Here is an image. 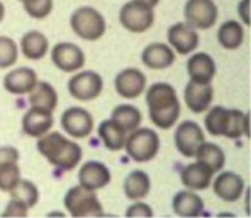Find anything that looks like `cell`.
<instances>
[{"mask_svg":"<svg viewBox=\"0 0 251 218\" xmlns=\"http://www.w3.org/2000/svg\"><path fill=\"white\" fill-rule=\"evenodd\" d=\"M195 157L198 158V161L210 166L215 173L220 171L226 163V156L223 149L218 145L212 144V142L203 141L196 151Z\"/></svg>","mask_w":251,"mask_h":218,"instance_id":"cell-30","label":"cell"},{"mask_svg":"<svg viewBox=\"0 0 251 218\" xmlns=\"http://www.w3.org/2000/svg\"><path fill=\"white\" fill-rule=\"evenodd\" d=\"M27 210H28V207L24 202L12 198L7 203L1 216L2 217H27Z\"/></svg>","mask_w":251,"mask_h":218,"instance_id":"cell-35","label":"cell"},{"mask_svg":"<svg viewBox=\"0 0 251 218\" xmlns=\"http://www.w3.org/2000/svg\"><path fill=\"white\" fill-rule=\"evenodd\" d=\"M110 171L104 163L98 161L86 162L78 171L80 185L88 190H98L104 188L110 181Z\"/></svg>","mask_w":251,"mask_h":218,"instance_id":"cell-16","label":"cell"},{"mask_svg":"<svg viewBox=\"0 0 251 218\" xmlns=\"http://www.w3.org/2000/svg\"><path fill=\"white\" fill-rule=\"evenodd\" d=\"M37 148L42 156L48 159L49 163L63 170L74 169L82 158L81 147L58 131L41 136L37 142Z\"/></svg>","mask_w":251,"mask_h":218,"instance_id":"cell-2","label":"cell"},{"mask_svg":"<svg viewBox=\"0 0 251 218\" xmlns=\"http://www.w3.org/2000/svg\"><path fill=\"white\" fill-rule=\"evenodd\" d=\"M69 92L78 100H92L100 95L103 90V80L95 71H82L73 76L69 81Z\"/></svg>","mask_w":251,"mask_h":218,"instance_id":"cell-9","label":"cell"},{"mask_svg":"<svg viewBox=\"0 0 251 218\" xmlns=\"http://www.w3.org/2000/svg\"><path fill=\"white\" fill-rule=\"evenodd\" d=\"M147 78L139 69H125L115 77V90L122 97L132 99L142 95Z\"/></svg>","mask_w":251,"mask_h":218,"instance_id":"cell-13","label":"cell"},{"mask_svg":"<svg viewBox=\"0 0 251 218\" xmlns=\"http://www.w3.org/2000/svg\"><path fill=\"white\" fill-rule=\"evenodd\" d=\"M150 118L159 129L168 130L173 126L180 115V103L176 90L166 82L154 83L146 95Z\"/></svg>","mask_w":251,"mask_h":218,"instance_id":"cell-1","label":"cell"},{"mask_svg":"<svg viewBox=\"0 0 251 218\" xmlns=\"http://www.w3.org/2000/svg\"><path fill=\"white\" fill-rule=\"evenodd\" d=\"M174 139L178 151L183 156L191 158L195 157L198 148L205 141V135L200 125L195 121L186 120L178 126Z\"/></svg>","mask_w":251,"mask_h":218,"instance_id":"cell-11","label":"cell"},{"mask_svg":"<svg viewBox=\"0 0 251 218\" xmlns=\"http://www.w3.org/2000/svg\"><path fill=\"white\" fill-rule=\"evenodd\" d=\"M11 198L19 200L24 202L28 208L33 207L38 202L39 193L37 186L29 180H22L20 179L19 184L10 191Z\"/></svg>","mask_w":251,"mask_h":218,"instance_id":"cell-31","label":"cell"},{"mask_svg":"<svg viewBox=\"0 0 251 218\" xmlns=\"http://www.w3.org/2000/svg\"><path fill=\"white\" fill-rule=\"evenodd\" d=\"M184 99L189 109L195 114L206 112L213 100V88L210 83L190 82L184 91Z\"/></svg>","mask_w":251,"mask_h":218,"instance_id":"cell-17","label":"cell"},{"mask_svg":"<svg viewBox=\"0 0 251 218\" xmlns=\"http://www.w3.org/2000/svg\"><path fill=\"white\" fill-rule=\"evenodd\" d=\"M24 9L33 19H44L53 10V0H21Z\"/></svg>","mask_w":251,"mask_h":218,"instance_id":"cell-34","label":"cell"},{"mask_svg":"<svg viewBox=\"0 0 251 218\" xmlns=\"http://www.w3.org/2000/svg\"><path fill=\"white\" fill-rule=\"evenodd\" d=\"M70 24L76 36L85 41H97L105 33V20L91 6H81L73 12Z\"/></svg>","mask_w":251,"mask_h":218,"instance_id":"cell-5","label":"cell"},{"mask_svg":"<svg viewBox=\"0 0 251 218\" xmlns=\"http://www.w3.org/2000/svg\"><path fill=\"white\" fill-rule=\"evenodd\" d=\"M215 171L210 166L198 161L196 163L188 164L181 170V183L191 190H205L211 185V180Z\"/></svg>","mask_w":251,"mask_h":218,"instance_id":"cell-19","label":"cell"},{"mask_svg":"<svg viewBox=\"0 0 251 218\" xmlns=\"http://www.w3.org/2000/svg\"><path fill=\"white\" fill-rule=\"evenodd\" d=\"M206 129L213 136H226L239 139L243 135L249 136V114L239 109H226L217 105L208 112L205 118Z\"/></svg>","mask_w":251,"mask_h":218,"instance_id":"cell-3","label":"cell"},{"mask_svg":"<svg viewBox=\"0 0 251 218\" xmlns=\"http://www.w3.org/2000/svg\"><path fill=\"white\" fill-rule=\"evenodd\" d=\"M238 14L247 26L250 24V0H242L238 6Z\"/></svg>","mask_w":251,"mask_h":218,"instance_id":"cell-38","label":"cell"},{"mask_svg":"<svg viewBox=\"0 0 251 218\" xmlns=\"http://www.w3.org/2000/svg\"><path fill=\"white\" fill-rule=\"evenodd\" d=\"M151 189L150 176L142 170H134L125 178L124 193L129 200H141L146 197Z\"/></svg>","mask_w":251,"mask_h":218,"instance_id":"cell-24","label":"cell"},{"mask_svg":"<svg viewBox=\"0 0 251 218\" xmlns=\"http://www.w3.org/2000/svg\"><path fill=\"white\" fill-rule=\"evenodd\" d=\"M136 1L142 2V4L147 5V6H150V7H152V9H153L154 6H157V5H158L159 0H136Z\"/></svg>","mask_w":251,"mask_h":218,"instance_id":"cell-39","label":"cell"},{"mask_svg":"<svg viewBox=\"0 0 251 218\" xmlns=\"http://www.w3.org/2000/svg\"><path fill=\"white\" fill-rule=\"evenodd\" d=\"M176 215L180 217H199L203 212V200L193 191H179L172 203Z\"/></svg>","mask_w":251,"mask_h":218,"instance_id":"cell-23","label":"cell"},{"mask_svg":"<svg viewBox=\"0 0 251 218\" xmlns=\"http://www.w3.org/2000/svg\"><path fill=\"white\" fill-rule=\"evenodd\" d=\"M21 170L17 162H5L0 164V190L10 193L19 184Z\"/></svg>","mask_w":251,"mask_h":218,"instance_id":"cell-32","label":"cell"},{"mask_svg":"<svg viewBox=\"0 0 251 218\" xmlns=\"http://www.w3.org/2000/svg\"><path fill=\"white\" fill-rule=\"evenodd\" d=\"M19 58V50L14 39L6 36H0V69H6L14 65Z\"/></svg>","mask_w":251,"mask_h":218,"instance_id":"cell-33","label":"cell"},{"mask_svg":"<svg viewBox=\"0 0 251 218\" xmlns=\"http://www.w3.org/2000/svg\"><path fill=\"white\" fill-rule=\"evenodd\" d=\"M48 39L39 31L27 32L21 39L22 53L31 60H38L43 58L48 51Z\"/></svg>","mask_w":251,"mask_h":218,"instance_id":"cell-25","label":"cell"},{"mask_svg":"<svg viewBox=\"0 0 251 218\" xmlns=\"http://www.w3.org/2000/svg\"><path fill=\"white\" fill-rule=\"evenodd\" d=\"M119 20L120 24L127 31L134 32V33H142L153 24V9L136 0H131L120 9Z\"/></svg>","mask_w":251,"mask_h":218,"instance_id":"cell-7","label":"cell"},{"mask_svg":"<svg viewBox=\"0 0 251 218\" xmlns=\"http://www.w3.org/2000/svg\"><path fill=\"white\" fill-rule=\"evenodd\" d=\"M112 120L117 122L125 132H131L141 124V112L131 104H120L114 108Z\"/></svg>","mask_w":251,"mask_h":218,"instance_id":"cell-28","label":"cell"},{"mask_svg":"<svg viewBox=\"0 0 251 218\" xmlns=\"http://www.w3.org/2000/svg\"><path fill=\"white\" fill-rule=\"evenodd\" d=\"M98 135L109 151H120L124 148L126 132L112 119L100 122L98 127Z\"/></svg>","mask_w":251,"mask_h":218,"instance_id":"cell-26","label":"cell"},{"mask_svg":"<svg viewBox=\"0 0 251 218\" xmlns=\"http://www.w3.org/2000/svg\"><path fill=\"white\" fill-rule=\"evenodd\" d=\"M141 60L147 68L154 70H162L173 65L176 61V54L169 46L164 43H152L144 49Z\"/></svg>","mask_w":251,"mask_h":218,"instance_id":"cell-21","label":"cell"},{"mask_svg":"<svg viewBox=\"0 0 251 218\" xmlns=\"http://www.w3.org/2000/svg\"><path fill=\"white\" fill-rule=\"evenodd\" d=\"M244 179L233 171H225L217 176L213 183V191L221 200L226 202H235L244 193Z\"/></svg>","mask_w":251,"mask_h":218,"instance_id":"cell-15","label":"cell"},{"mask_svg":"<svg viewBox=\"0 0 251 218\" xmlns=\"http://www.w3.org/2000/svg\"><path fill=\"white\" fill-rule=\"evenodd\" d=\"M125 148L130 158L135 162L146 163L158 153L159 137L156 131L149 127L135 129L127 140H125Z\"/></svg>","mask_w":251,"mask_h":218,"instance_id":"cell-6","label":"cell"},{"mask_svg":"<svg viewBox=\"0 0 251 218\" xmlns=\"http://www.w3.org/2000/svg\"><path fill=\"white\" fill-rule=\"evenodd\" d=\"M19 1H21V0H19Z\"/></svg>","mask_w":251,"mask_h":218,"instance_id":"cell-41","label":"cell"},{"mask_svg":"<svg viewBox=\"0 0 251 218\" xmlns=\"http://www.w3.org/2000/svg\"><path fill=\"white\" fill-rule=\"evenodd\" d=\"M93 118L86 109L73 107L66 109L61 115V126L66 134L76 139L87 137L93 130Z\"/></svg>","mask_w":251,"mask_h":218,"instance_id":"cell-10","label":"cell"},{"mask_svg":"<svg viewBox=\"0 0 251 218\" xmlns=\"http://www.w3.org/2000/svg\"><path fill=\"white\" fill-rule=\"evenodd\" d=\"M29 103L32 107H39L53 112L58 104V95L53 86L48 82H37L29 92Z\"/></svg>","mask_w":251,"mask_h":218,"instance_id":"cell-27","label":"cell"},{"mask_svg":"<svg viewBox=\"0 0 251 218\" xmlns=\"http://www.w3.org/2000/svg\"><path fill=\"white\" fill-rule=\"evenodd\" d=\"M188 73L191 81L210 83L216 73V64L207 53L194 54L188 60Z\"/></svg>","mask_w":251,"mask_h":218,"instance_id":"cell-22","label":"cell"},{"mask_svg":"<svg viewBox=\"0 0 251 218\" xmlns=\"http://www.w3.org/2000/svg\"><path fill=\"white\" fill-rule=\"evenodd\" d=\"M20 158V153L15 147L2 146L0 147V164L5 162H17Z\"/></svg>","mask_w":251,"mask_h":218,"instance_id":"cell-37","label":"cell"},{"mask_svg":"<svg viewBox=\"0 0 251 218\" xmlns=\"http://www.w3.org/2000/svg\"><path fill=\"white\" fill-rule=\"evenodd\" d=\"M168 41L181 55L191 53L199 46V34L186 22H178L169 27Z\"/></svg>","mask_w":251,"mask_h":218,"instance_id":"cell-14","label":"cell"},{"mask_svg":"<svg viewBox=\"0 0 251 218\" xmlns=\"http://www.w3.org/2000/svg\"><path fill=\"white\" fill-rule=\"evenodd\" d=\"M152 216H153L152 208L144 202L134 203L126 211V217H152Z\"/></svg>","mask_w":251,"mask_h":218,"instance_id":"cell-36","label":"cell"},{"mask_svg":"<svg viewBox=\"0 0 251 218\" xmlns=\"http://www.w3.org/2000/svg\"><path fill=\"white\" fill-rule=\"evenodd\" d=\"M64 205L73 217H103L104 211L93 190L77 185L64 197Z\"/></svg>","mask_w":251,"mask_h":218,"instance_id":"cell-4","label":"cell"},{"mask_svg":"<svg viewBox=\"0 0 251 218\" xmlns=\"http://www.w3.org/2000/svg\"><path fill=\"white\" fill-rule=\"evenodd\" d=\"M54 118L51 112L39 107H32L22 118V129L31 137H41L53 126Z\"/></svg>","mask_w":251,"mask_h":218,"instance_id":"cell-18","label":"cell"},{"mask_svg":"<svg viewBox=\"0 0 251 218\" xmlns=\"http://www.w3.org/2000/svg\"><path fill=\"white\" fill-rule=\"evenodd\" d=\"M37 82V73L33 69L19 68L5 75L4 88L12 95H26L33 90Z\"/></svg>","mask_w":251,"mask_h":218,"instance_id":"cell-20","label":"cell"},{"mask_svg":"<svg viewBox=\"0 0 251 218\" xmlns=\"http://www.w3.org/2000/svg\"><path fill=\"white\" fill-rule=\"evenodd\" d=\"M218 42L226 49H237L244 42V29L238 21L229 20L218 29Z\"/></svg>","mask_w":251,"mask_h":218,"instance_id":"cell-29","label":"cell"},{"mask_svg":"<svg viewBox=\"0 0 251 218\" xmlns=\"http://www.w3.org/2000/svg\"><path fill=\"white\" fill-rule=\"evenodd\" d=\"M4 16H5V6H4V4L0 1V22L4 20Z\"/></svg>","mask_w":251,"mask_h":218,"instance_id":"cell-40","label":"cell"},{"mask_svg":"<svg viewBox=\"0 0 251 218\" xmlns=\"http://www.w3.org/2000/svg\"><path fill=\"white\" fill-rule=\"evenodd\" d=\"M186 24L194 28L208 29L215 26L218 17L217 5L213 0H188L184 7Z\"/></svg>","mask_w":251,"mask_h":218,"instance_id":"cell-8","label":"cell"},{"mask_svg":"<svg viewBox=\"0 0 251 218\" xmlns=\"http://www.w3.org/2000/svg\"><path fill=\"white\" fill-rule=\"evenodd\" d=\"M51 60L54 65L65 73H74L85 65V54L82 49L74 43H58L51 49Z\"/></svg>","mask_w":251,"mask_h":218,"instance_id":"cell-12","label":"cell"}]
</instances>
